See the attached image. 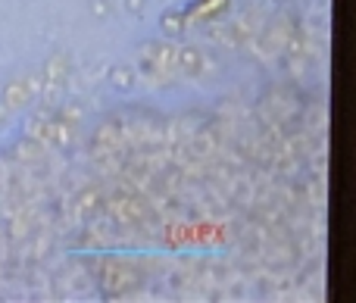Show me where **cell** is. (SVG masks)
Listing matches in <instances>:
<instances>
[]
</instances>
